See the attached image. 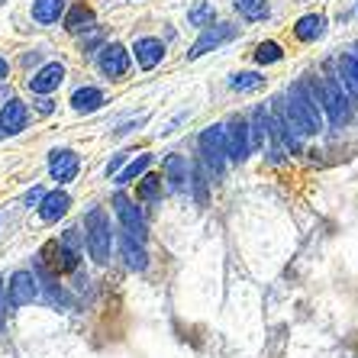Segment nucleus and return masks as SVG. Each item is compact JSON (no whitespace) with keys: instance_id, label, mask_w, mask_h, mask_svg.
<instances>
[{"instance_id":"nucleus-33","label":"nucleus","mask_w":358,"mask_h":358,"mask_svg":"<svg viewBox=\"0 0 358 358\" xmlns=\"http://www.w3.org/2000/svg\"><path fill=\"white\" fill-rule=\"evenodd\" d=\"M0 326H3V281H0Z\"/></svg>"},{"instance_id":"nucleus-18","label":"nucleus","mask_w":358,"mask_h":358,"mask_svg":"<svg viewBox=\"0 0 358 358\" xmlns=\"http://www.w3.org/2000/svg\"><path fill=\"white\" fill-rule=\"evenodd\" d=\"M120 252H123L126 265L133 268V271H145V265H149V255H145V249H142V242L136 239V236H129V233L120 236Z\"/></svg>"},{"instance_id":"nucleus-21","label":"nucleus","mask_w":358,"mask_h":358,"mask_svg":"<svg viewBox=\"0 0 358 358\" xmlns=\"http://www.w3.org/2000/svg\"><path fill=\"white\" fill-rule=\"evenodd\" d=\"M236 13L249 23H259V20H268L271 17V3L268 0H233Z\"/></svg>"},{"instance_id":"nucleus-2","label":"nucleus","mask_w":358,"mask_h":358,"mask_svg":"<svg viewBox=\"0 0 358 358\" xmlns=\"http://www.w3.org/2000/svg\"><path fill=\"white\" fill-rule=\"evenodd\" d=\"M287 103L297 110L300 117L307 120L310 133H313V136L323 133V110H320V97L313 94V87H310V84H303V81L291 84V87H287Z\"/></svg>"},{"instance_id":"nucleus-34","label":"nucleus","mask_w":358,"mask_h":358,"mask_svg":"<svg viewBox=\"0 0 358 358\" xmlns=\"http://www.w3.org/2000/svg\"><path fill=\"white\" fill-rule=\"evenodd\" d=\"M0 139H3V129H0Z\"/></svg>"},{"instance_id":"nucleus-11","label":"nucleus","mask_w":358,"mask_h":358,"mask_svg":"<svg viewBox=\"0 0 358 358\" xmlns=\"http://www.w3.org/2000/svg\"><path fill=\"white\" fill-rule=\"evenodd\" d=\"M78 171H81V159H78V152L55 149L49 155V175H52V181L68 184V181H75V178H78Z\"/></svg>"},{"instance_id":"nucleus-19","label":"nucleus","mask_w":358,"mask_h":358,"mask_svg":"<svg viewBox=\"0 0 358 358\" xmlns=\"http://www.w3.org/2000/svg\"><path fill=\"white\" fill-rule=\"evenodd\" d=\"M65 17V0H33V20L42 26H52Z\"/></svg>"},{"instance_id":"nucleus-15","label":"nucleus","mask_w":358,"mask_h":358,"mask_svg":"<svg viewBox=\"0 0 358 358\" xmlns=\"http://www.w3.org/2000/svg\"><path fill=\"white\" fill-rule=\"evenodd\" d=\"M162 175H165V181L171 184V191H184V187H187V178H191L187 159L178 155V152H171V155L162 162Z\"/></svg>"},{"instance_id":"nucleus-28","label":"nucleus","mask_w":358,"mask_h":358,"mask_svg":"<svg viewBox=\"0 0 358 358\" xmlns=\"http://www.w3.org/2000/svg\"><path fill=\"white\" fill-rule=\"evenodd\" d=\"M207 165H197L194 168V191H197V200L200 203H207Z\"/></svg>"},{"instance_id":"nucleus-29","label":"nucleus","mask_w":358,"mask_h":358,"mask_svg":"<svg viewBox=\"0 0 358 358\" xmlns=\"http://www.w3.org/2000/svg\"><path fill=\"white\" fill-rule=\"evenodd\" d=\"M129 159V152H117V155H113V159H110V165H107V178H113L120 171V165H123V162Z\"/></svg>"},{"instance_id":"nucleus-6","label":"nucleus","mask_w":358,"mask_h":358,"mask_svg":"<svg viewBox=\"0 0 358 358\" xmlns=\"http://www.w3.org/2000/svg\"><path fill=\"white\" fill-rule=\"evenodd\" d=\"M36 297H39V278H36L33 271H13V278H10V284H7V303L10 307L13 310L29 307Z\"/></svg>"},{"instance_id":"nucleus-16","label":"nucleus","mask_w":358,"mask_h":358,"mask_svg":"<svg viewBox=\"0 0 358 358\" xmlns=\"http://www.w3.org/2000/svg\"><path fill=\"white\" fill-rule=\"evenodd\" d=\"M68 207H71L68 191H52L39 200V217L45 220V223H59V220L68 213Z\"/></svg>"},{"instance_id":"nucleus-20","label":"nucleus","mask_w":358,"mask_h":358,"mask_svg":"<svg viewBox=\"0 0 358 358\" xmlns=\"http://www.w3.org/2000/svg\"><path fill=\"white\" fill-rule=\"evenodd\" d=\"M103 91L100 87H78L75 94H71V107L78 110V113H94V110L103 107Z\"/></svg>"},{"instance_id":"nucleus-4","label":"nucleus","mask_w":358,"mask_h":358,"mask_svg":"<svg viewBox=\"0 0 358 358\" xmlns=\"http://www.w3.org/2000/svg\"><path fill=\"white\" fill-rule=\"evenodd\" d=\"M320 94H323V107H326V113H329V126H333V129H345L352 120V107H349V97L342 94V87L333 78H326Z\"/></svg>"},{"instance_id":"nucleus-24","label":"nucleus","mask_w":358,"mask_h":358,"mask_svg":"<svg viewBox=\"0 0 358 358\" xmlns=\"http://www.w3.org/2000/svg\"><path fill=\"white\" fill-rule=\"evenodd\" d=\"M229 87L239 94L262 91V87H265V75H259V71H236V75L229 78Z\"/></svg>"},{"instance_id":"nucleus-25","label":"nucleus","mask_w":358,"mask_h":358,"mask_svg":"<svg viewBox=\"0 0 358 358\" xmlns=\"http://www.w3.org/2000/svg\"><path fill=\"white\" fill-rule=\"evenodd\" d=\"M136 197L142 200V203H152V200L162 197V178L159 175H145L139 181V187H136Z\"/></svg>"},{"instance_id":"nucleus-31","label":"nucleus","mask_w":358,"mask_h":358,"mask_svg":"<svg viewBox=\"0 0 358 358\" xmlns=\"http://www.w3.org/2000/svg\"><path fill=\"white\" fill-rule=\"evenodd\" d=\"M36 110H39V113H52V100H49V97L36 100Z\"/></svg>"},{"instance_id":"nucleus-22","label":"nucleus","mask_w":358,"mask_h":358,"mask_svg":"<svg viewBox=\"0 0 358 358\" xmlns=\"http://www.w3.org/2000/svg\"><path fill=\"white\" fill-rule=\"evenodd\" d=\"M187 23L197 26V29H207V26L217 23V7L210 0H197L191 10H187Z\"/></svg>"},{"instance_id":"nucleus-14","label":"nucleus","mask_w":358,"mask_h":358,"mask_svg":"<svg viewBox=\"0 0 358 358\" xmlns=\"http://www.w3.org/2000/svg\"><path fill=\"white\" fill-rule=\"evenodd\" d=\"M65 29L71 36L94 33V29H97V13H94V7H87V3H75V7L65 13Z\"/></svg>"},{"instance_id":"nucleus-17","label":"nucleus","mask_w":358,"mask_h":358,"mask_svg":"<svg viewBox=\"0 0 358 358\" xmlns=\"http://www.w3.org/2000/svg\"><path fill=\"white\" fill-rule=\"evenodd\" d=\"M294 36L300 42H317L326 36V17L323 13H307V17H300L294 23Z\"/></svg>"},{"instance_id":"nucleus-30","label":"nucleus","mask_w":358,"mask_h":358,"mask_svg":"<svg viewBox=\"0 0 358 358\" xmlns=\"http://www.w3.org/2000/svg\"><path fill=\"white\" fill-rule=\"evenodd\" d=\"M45 197V191L42 187H33V191H26V197H23V203L26 207H39V200Z\"/></svg>"},{"instance_id":"nucleus-8","label":"nucleus","mask_w":358,"mask_h":358,"mask_svg":"<svg viewBox=\"0 0 358 358\" xmlns=\"http://www.w3.org/2000/svg\"><path fill=\"white\" fill-rule=\"evenodd\" d=\"M223 136H226V155L233 162H245L252 155V142H249V123L245 120H229L223 126Z\"/></svg>"},{"instance_id":"nucleus-13","label":"nucleus","mask_w":358,"mask_h":358,"mask_svg":"<svg viewBox=\"0 0 358 358\" xmlns=\"http://www.w3.org/2000/svg\"><path fill=\"white\" fill-rule=\"evenodd\" d=\"M26 126H29V107H26L23 100L10 97L3 103V110H0V129H3V136H17V133H23Z\"/></svg>"},{"instance_id":"nucleus-5","label":"nucleus","mask_w":358,"mask_h":358,"mask_svg":"<svg viewBox=\"0 0 358 358\" xmlns=\"http://www.w3.org/2000/svg\"><path fill=\"white\" fill-rule=\"evenodd\" d=\"M236 36H239V26H233V23H213V26H207V29H200L197 42L187 49V59H200V55H207V52L220 49L223 42L236 39Z\"/></svg>"},{"instance_id":"nucleus-9","label":"nucleus","mask_w":358,"mask_h":358,"mask_svg":"<svg viewBox=\"0 0 358 358\" xmlns=\"http://www.w3.org/2000/svg\"><path fill=\"white\" fill-rule=\"evenodd\" d=\"M113 210H117L120 223H123V229L129 236H136V239H145V217H142V210L136 207V200H129L123 191H117V197H113Z\"/></svg>"},{"instance_id":"nucleus-23","label":"nucleus","mask_w":358,"mask_h":358,"mask_svg":"<svg viewBox=\"0 0 358 358\" xmlns=\"http://www.w3.org/2000/svg\"><path fill=\"white\" fill-rule=\"evenodd\" d=\"M149 165H152V152H139V155H136V159L129 162V165H126L123 171H117L113 178H117V184L123 187V184L136 181L139 175H145V168H149Z\"/></svg>"},{"instance_id":"nucleus-12","label":"nucleus","mask_w":358,"mask_h":358,"mask_svg":"<svg viewBox=\"0 0 358 358\" xmlns=\"http://www.w3.org/2000/svg\"><path fill=\"white\" fill-rule=\"evenodd\" d=\"M133 55L142 71H152V68H159L162 59H165V42L155 39V36H139L133 42Z\"/></svg>"},{"instance_id":"nucleus-27","label":"nucleus","mask_w":358,"mask_h":358,"mask_svg":"<svg viewBox=\"0 0 358 358\" xmlns=\"http://www.w3.org/2000/svg\"><path fill=\"white\" fill-rule=\"evenodd\" d=\"M339 65H342V84H349L352 94L358 97V55H352V52L342 55Z\"/></svg>"},{"instance_id":"nucleus-3","label":"nucleus","mask_w":358,"mask_h":358,"mask_svg":"<svg viewBox=\"0 0 358 358\" xmlns=\"http://www.w3.org/2000/svg\"><path fill=\"white\" fill-rule=\"evenodd\" d=\"M200 145V155H203V165H207L210 175H223L226 168V136H223V126H207L197 139Z\"/></svg>"},{"instance_id":"nucleus-32","label":"nucleus","mask_w":358,"mask_h":358,"mask_svg":"<svg viewBox=\"0 0 358 358\" xmlns=\"http://www.w3.org/2000/svg\"><path fill=\"white\" fill-rule=\"evenodd\" d=\"M3 78H10V62L0 55V81H3Z\"/></svg>"},{"instance_id":"nucleus-1","label":"nucleus","mask_w":358,"mask_h":358,"mask_svg":"<svg viewBox=\"0 0 358 358\" xmlns=\"http://www.w3.org/2000/svg\"><path fill=\"white\" fill-rule=\"evenodd\" d=\"M84 233H87V252L97 265L110 262V249H113V233H110V217L100 207H91L84 217Z\"/></svg>"},{"instance_id":"nucleus-7","label":"nucleus","mask_w":358,"mask_h":358,"mask_svg":"<svg viewBox=\"0 0 358 358\" xmlns=\"http://www.w3.org/2000/svg\"><path fill=\"white\" fill-rule=\"evenodd\" d=\"M97 65L103 75L117 81V78H123L129 71V49H126L123 42H103L97 55Z\"/></svg>"},{"instance_id":"nucleus-10","label":"nucleus","mask_w":358,"mask_h":358,"mask_svg":"<svg viewBox=\"0 0 358 358\" xmlns=\"http://www.w3.org/2000/svg\"><path fill=\"white\" fill-rule=\"evenodd\" d=\"M62 81H65V65H62V62H45V65L26 81V87L33 94H39V97H49L52 91L62 87Z\"/></svg>"},{"instance_id":"nucleus-26","label":"nucleus","mask_w":358,"mask_h":358,"mask_svg":"<svg viewBox=\"0 0 358 358\" xmlns=\"http://www.w3.org/2000/svg\"><path fill=\"white\" fill-rule=\"evenodd\" d=\"M284 59V49L281 45H278V42H259V45H255V62H259V65H275V62H281Z\"/></svg>"}]
</instances>
